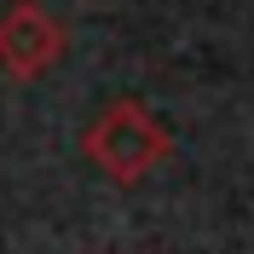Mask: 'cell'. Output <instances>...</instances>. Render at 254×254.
<instances>
[{
    "label": "cell",
    "mask_w": 254,
    "mask_h": 254,
    "mask_svg": "<svg viewBox=\"0 0 254 254\" xmlns=\"http://www.w3.org/2000/svg\"><path fill=\"white\" fill-rule=\"evenodd\" d=\"M174 133L144 98H110L81 133V156L93 162L110 185H139L168 162Z\"/></svg>",
    "instance_id": "obj_1"
},
{
    "label": "cell",
    "mask_w": 254,
    "mask_h": 254,
    "mask_svg": "<svg viewBox=\"0 0 254 254\" xmlns=\"http://www.w3.org/2000/svg\"><path fill=\"white\" fill-rule=\"evenodd\" d=\"M69 52V23L41 0H12L0 12V75L41 81Z\"/></svg>",
    "instance_id": "obj_2"
}]
</instances>
